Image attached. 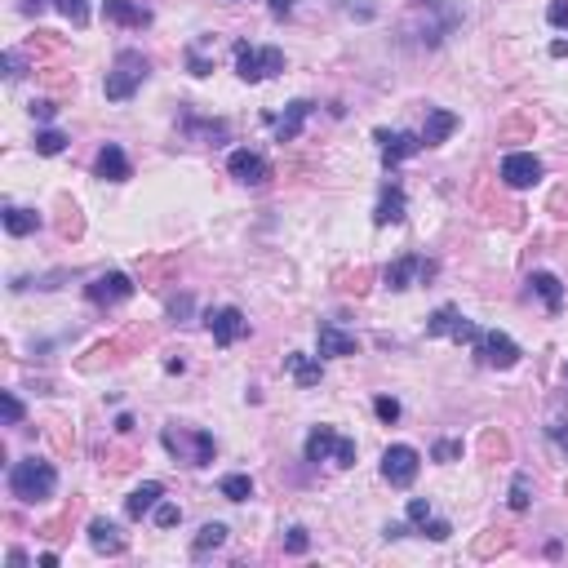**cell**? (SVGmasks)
Listing matches in <instances>:
<instances>
[{"label": "cell", "mask_w": 568, "mask_h": 568, "mask_svg": "<svg viewBox=\"0 0 568 568\" xmlns=\"http://www.w3.org/2000/svg\"><path fill=\"white\" fill-rule=\"evenodd\" d=\"M53 489H58V470L53 462H41V458H23V462L9 466V493L27 507L36 502H50Z\"/></svg>", "instance_id": "6da1fadb"}, {"label": "cell", "mask_w": 568, "mask_h": 568, "mask_svg": "<svg viewBox=\"0 0 568 568\" xmlns=\"http://www.w3.org/2000/svg\"><path fill=\"white\" fill-rule=\"evenodd\" d=\"M152 76V62L143 58L138 50H120L116 53V62H111V71H107V103H129L138 89H143V80Z\"/></svg>", "instance_id": "7a4b0ae2"}, {"label": "cell", "mask_w": 568, "mask_h": 568, "mask_svg": "<svg viewBox=\"0 0 568 568\" xmlns=\"http://www.w3.org/2000/svg\"><path fill=\"white\" fill-rule=\"evenodd\" d=\"M280 71H284V53L275 45H245V41L236 45V76L245 85H262V80H271Z\"/></svg>", "instance_id": "3957f363"}, {"label": "cell", "mask_w": 568, "mask_h": 568, "mask_svg": "<svg viewBox=\"0 0 568 568\" xmlns=\"http://www.w3.org/2000/svg\"><path fill=\"white\" fill-rule=\"evenodd\" d=\"M160 444L187 466H209L213 453H218V444H213L209 431H173V426H164V431H160Z\"/></svg>", "instance_id": "277c9868"}, {"label": "cell", "mask_w": 568, "mask_h": 568, "mask_svg": "<svg viewBox=\"0 0 568 568\" xmlns=\"http://www.w3.org/2000/svg\"><path fill=\"white\" fill-rule=\"evenodd\" d=\"M417 470H422V453H417L414 444H391L382 453V480L391 489H409L417 480Z\"/></svg>", "instance_id": "5b68a950"}, {"label": "cell", "mask_w": 568, "mask_h": 568, "mask_svg": "<svg viewBox=\"0 0 568 568\" xmlns=\"http://www.w3.org/2000/svg\"><path fill=\"white\" fill-rule=\"evenodd\" d=\"M475 356H480V364H489V368H516L524 351L516 347V338H507V333L489 329V333H480Z\"/></svg>", "instance_id": "8992f818"}, {"label": "cell", "mask_w": 568, "mask_h": 568, "mask_svg": "<svg viewBox=\"0 0 568 568\" xmlns=\"http://www.w3.org/2000/svg\"><path fill=\"white\" fill-rule=\"evenodd\" d=\"M205 324H209V333H213V342H218V347H236V342L249 333V320H245V311H240V307L205 311Z\"/></svg>", "instance_id": "52a82bcc"}, {"label": "cell", "mask_w": 568, "mask_h": 568, "mask_svg": "<svg viewBox=\"0 0 568 568\" xmlns=\"http://www.w3.org/2000/svg\"><path fill=\"white\" fill-rule=\"evenodd\" d=\"M315 351H320V360H347V356L360 351V342H356V333H347L342 324L324 320V324L315 329Z\"/></svg>", "instance_id": "ba28073f"}, {"label": "cell", "mask_w": 568, "mask_h": 568, "mask_svg": "<svg viewBox=\"0 0 568 568\" xmlns=\"http://www.w3.org/2000/svg\"><path fill=\"white\" fill-rule=\"evenodd\" d=\"M134 293V280L125 275V271H107V275H94L89 284H85V298L94 303V307H116V303H125Z\"/></svg>", "instance_id": "9c48e42d"}, {"label": "cell", "mask_w": 568, "mask_h": 568, "mask_svg": "<svg viewBox=\"0 0 568 568\" xmlns=\"http://www.w3.org/2000/svg\"><path fill=\"white\" fill-rule=\"evenodd\" d=\"M431 275H435V262L417 258V254H405V258H396L382 271V284H386L391 293H400V289H409L414 280H431Z\"/></svg>", "instance_id": "30bf717a"}, {"label": "cell", "mask_w": 568, "mask_h": 568, "mask_svg": "<svg viewBox=\"0 0 568 568\" xmlns=\"http://www.w3.org/2000/svg\"><path fill=\"white\" fill-rule=\"evenodd\" d=\"M377 143H382V164L386 169H396L400 160H409V155H417L426 143H422V134H409V129H377Z\"/></svg>", "instance_id": "8fae6325"}, {"label": "cell", "mask_w": 568, "mask_h": 568, "mask_svg": "<svg viewBox=\"0 0 568 568\" xmlns=\"http://www.w3.org/2000/svg\"><path fill=\"white\" fill-rule=\"evenodd\" d=\"M537 178H542V160L533 152H511L502 160V182H507V187L524 191V187H533Z\"/></svg>", "instance_id": "7c38bea8"}, {"label": "cell", "mask_w": 568, "mask_h": 568, "mask_svg": "<svg viewBox=\"0 0 568 568\" xmlns=\"http://www.w3.org/2000/svg\"><path fill=\"white\" fill-rule=\"evenodd\" d=\"M227 173H231L236 182H245V187H262V182L271 178V164H266V155H258V152H231Z\"/></svg>", "instance_id": "4fadbf2b"}, {"label": "cell", "mask_w": 568, "mask_h": 568, "mask_svg": "<svg viewBox=\"0 0 568 568\" xmlns=\"http://www.w3.org/2000/svg\"><path fill=\"white\" fill-rule=\"evenodd\" d=\"M405 213H409V196H405V187H400V182H386L382 196H377V209H373V222H377V227H400Z\"/></svg>", "instance_id": "5bb4252c"}, {"label": "cell", "mask_w": 568, "mask_h": 568, "mask_svg": "<svg viewBox=\"0 0 568 568\" xmlns=\"http://www.w3.org/2000/svg\"><path fill=\"white\" fill-rule=\"evenodd\" d=\"M103 18L107 23H120V27H147V23H152V9H147V5H134V0H103Z\"/></svg>", "instance_id": "9a60e30c"}, {"label": "cell", "mask_w": 568, "mask_h": 568, "mask_svg": "<svg viewBox=\"0 0 568 568\" xmlns=\"http://www.w3.org/2000/svg\"><path fill=\"white\" fill-rule=\"evenodd\" d=\"M94 173H98L103 182H125L134 169H129V155L120 152L116 143H107L103 152H98V160H94Z\"/></svg>", "instance_id": "2e32d148"}, {"label": "cell", "mask_w": 568, "mask_h": 568, "mask_svg": "<svg viewBox=\"0 0 568 568\" xmlns=\"http://www.w3.org/2000/svg\"><path fill=\"white\" fill-rule=\"evenodd\" d=\"M528 289L546 303L551 315H560V311H564V284H560V275H551V271H533V275H528Z\"/></svg>", "instance_id": "e0dca14e"}, {"label": "cell", "mask_w": 568, "mask_h": 568, "mask_svg": "<svg viewBox=\"0 0 568 568\" xmlns=\"http://www.w3.org/2000/svg\"><path fill=\"white\" fill-rule=\"evenodd\" d=\"M160 498H164V484H160V480H147V484H138V489L129 493V502H125V516H129V519L152 516L155 507H160Z\"/></svg>", "instance_id": "ac0fdd59"}, {"label": "cell", "mask_w": 568, "mask_h": 568, "mask_svg": "<svg viewBox=\"0 0 568 568\" xmlns=\"http://www.w3.org/2000/svg\"><path fill=\"white\" fill-rule=\"evenodd\" d=\"M453 129H458V116L444 111V107H431V111H426V125H422V143H426V147H440Z\"/></svg>", "instance_id": "d6986e66"}, {"label": "cell", "mask_w": 568, "mask_h": 568, "mask_svg": "<svg viewBox=\"0 0 568 568\" xmlns=\"http://www.w3.org/2000/svg\"><path fill=\"white\" fill-rule=\"evenodd\" d=\"M307 116H311V103H307V98H298V103L284 107V116L275 120V143H293V138L303 134Z\"/></svg>", "instance_id": "ffe728a7"}, {"label": "cell", "mask_w": 568, "mask_h": 568, "mask_svg": "<svg viewBox=\"0 0 568 568\" xmlns=\"http://www.w3.org/2000/svg\"><path fill=\"white\" fill-rule=\"evenodd\" d=\"M303 453H307V462H329L338 453V431L333 426H315L307 435V444H303Z\"/></svg>", "instance_id": "44dd1931"}, {"label": "cell", "mask_w": 568, "mask_h": 568, "mask_svg": "<svg viewBox=\"0 0 568 568\" xmlns=\"http://www.w3.org/2000/svg\"><path fill=\"white\" fill-rule=\"evenodd\" d=\"M89 542H94L98 555H120V551H125V537H120V528H116L111 519H94V524H89Z\"/></svg>", "instance_id": "7402d4cb"}, {"label": "cell", "mask_w": 568, "mask_h": 568, "mask_svg": "<svg viewBox=\"0 0 568 568\" xmlns=\"http://www.w3.org/2000/svg\"><path fill=\"white\" fill-rule=\"evenodd\" d=\"M284 368L293 373V382H298V386H320V377H324V364H320V356L311 360V356H303V351L284 356Z\"/></svg>", "instance_id": "603a6c76"}, {"label": "cell", "mask_w": 568, "mask_h": 568, "mask_svg": "<svg viewBox=\"0 0 568 568\" xmlns=\"http://www.w3.org/2000/svg\"><path fill=\"white\" fill-rule=\"evenodd\" d=\"M36 227H41V213H36V209H18V205L5 209V231H9V236H32Z\"/></svg>", "instance_id": "cb8c5ba5"}, {"label": "cell", "mask_w": 568, "mask_h": 568, "mask_svg": "<svg viewBox=\"0 0 568 568\" xmlns=\"http://www.w3.org/2000/svg\"><path fill=\"white\" fill-rule=\"evenodd\" d=\"M462 324V311L458 307H440L431 311V320H426V338H453V329Z\"/></svg>", "instance_id": "d4e9b609"}, {"label": "cell", "mask_w": 568, "mask_h": 568, "mask_svg": "<svg viewBox=\"0 0 568 568\" xmlns=\"http://www.w3.org/2000/svg\"><path fill=\"white\" fill-rule=\"evenodd\" d=\"M222 542H227V524H205V528L196 533V542H191V555L205 560L209 551H218Z\"/></svg>", "instance_id": "484cf974"}, {"label": "cell", "mask_w": 568, "mask_h": 568, "mask_svg": "<svg viewBox=\"0 0 568 568\" xmlns=\"http://www.w3.org/2000/svg\"><path fill=\"white\" fill-rule=\"evenodd\" d=\"M218 493H222L227 502H249V498H254V480H249V475H222V480H218Z\"/></svg>", "instance_id": "4316f807"}, {"label": "cell", "mask_w": 568, "mask_h": 568, "mask_svg": "<svg viewBox=\"0 0 568 568\" xmlns=\"http://www.w3.org/2000/svg\"><path fill=\"white\" fill-rule=\"evenodd\" d=\"M53 9H58L71 27H85V23H89V0H53Z\"/></svg>", "instance_id": "83f0119b"}, {"label": "cell", "mask_w": 568, "mask_h": 568, "mask_svg": "<svg viewBox=\"0 0 568 568\" xmlns=\"http://www.w3.org/2000/svg\"><path fill=\"white\" fill-rule=\"evenodd\" d=\"M36 152L41 155H62L67 152V134H62V129H41V134H36Z\"/></svg>", "instance_id": "f1b7e54d"}, {"label": "cell", "mask_w": 568, "mask_h": 568, "mask_svg": "<svg viewBox=\"0 0 568 568\" xmlns=\"http://www.w3.org/2000/svg\"><path fill=\"white\" fill-rule=\"evenodd\" d=\"M528 493H533V480L519 470L516 480H511V498H507V502H511V511H528V502H533Z\"/></svg>", "instance_id": "f546056e"}, {"label": "cell", "mask_w": 568, "mask_h": 568, "mask_svg": "<svg viewBox=\"0 0 568 568\" xmlns=\"http://www.w3.org/2000/svg\"><path fill=\"white\" fill-rule=\"evenodd\" d=\"M187 67H191V76H209L213 71V58H205V41H196L187 50Z\"/></svg>", "instance_id": "4dcf8cb0"}, {"label": "cell", "mask_w": 568, "mask_h": 568, "mask_svg": "<svg viewBox=\"0 0 568 568\" xmlns=\"http://www.w3.org/2000/svg\"><path fill=\"white\" fill-rule=\"evenodd\" d=\"M431 458H435V462H458V458H462V440H440V444L431 449Z\"/></svg>", "instance_id": "1f68e13d"}, {"label": "cell", "mask_w": 568, "mask_h": 568, "mask_svg": "<svg viewBox=\"0 0 568 568\" xmlns=\"http://www.w3.org/2000/svg\"><path fill=\"white\" fill-rule=\"evenodd\" d=\"M373 414L391 426V422H400V400H391V396H377V400H373Z\"/></svg>", "instance_id": "d6a6232c"}, {"label": "cell", "mask_w": 568, "mask_h": 568, "mask_svg": "<svg viewBox=\"0 0 568 568\" xmlns=\"http://www.w3.org/2000/svg\"><path fill=\"white\" fill-rule=\"evenodd\" d=\"M152 516H155V524H160V528H178V519H182V507H173V502H160Z\"/></svg>", "instance_id": "836d02e7"}, {"label": "cell", "mask_w": 568, "mask_h": 568, "mask_svg": "<svg viewBox=\"0 0 568 568\" xmlns=\"http://www.w3.org/2000/svg\"><path fill=\"white\" fill-rule=\"evenodd\" d=\"M307 546H311L307 528H298V524H293V528H289V537H284V551H289V555H303Z\"/></svg>", "instance_id": "e575fe53"}, {"label": "cell", "mask_w": 568, "mask_h": 568, "mask_svg": "<svg viewBox=\"0 0 568 568\" xmlns=\"http://www.w3.org/2000/svg\"><path fill=\"white\" fill-rule=\"evenodd\" d=\"M0 405H5V422H9V426H18V422H23V400H18L14 391H5V396H0Z\"/></svg>", "instance_id": "d590c367"}, {"label": "cell", "mask_w": 568, "mask_h": 568, "mask_svg": "<svg viewBox=\"0 0 568 568\" xmlns=\"http://www.w3.org/2000/svg\"><path fill=\"white\" fill-rule=\"evenodd\" d=\"M546 23H551V27H560V32H568V0H551Z\"/></svg>", "instance_id": "8d00e7d4"}, {"label": "cell", "mask_w": 568, "mask_h": 568, "mask_svg": "<svg viewBox=\"0 0 568 568\" xmlns=\"http://www.w3.org/2000/svg\"><path fill=\"white\" fill-rule=\"evenodd\" d=\"M333 462H338V466H356V440L338 435V453H333Z\"/></svg>", "instance_id": "74e56055"}, {"label": "cell", "mask_w": 568, "mask_h": 568, "mask_svg": "<svg viewBox=\"0 0 568 568\" xmlns=\"http://www.w3.org/2000/svg\"><path fill=\"white\" fill-rule=\"evenodd\" d=\"M405 516H409V524H417V528H422V524H426V519H431V502H426V498H414V502H409V511H405Z\"/></svg>", "instance_id": "f35d334b"}, {"label": "cell", "mask_w": 568, "mask_h": 568, "mask_svg": "<svg viewBox=\"0 0 568 568\" xmlns=\"http://www.w3.org/2000/svg\"><path fill=\"white\" fill-rule=\"evenodd\" d=\"M422 533H426L431 542H444L453 528H449V519H426V524H422Z\"/></svg>", "instance_id": "ab89813d"}, {"label": "cell", "mask_w": 568, "mask_h": 568, "mask_svg": "<svg viewBox=\"0 0 568 568\" xmlns=\"http://www.w3.org/2000/svg\"><path fill=\"white\" fill-rule=\"evenodd\" d=\"M5 76H9V80H18V76H23V53H18V50L5 53Z\"/></svg>", "instance_id": "60d3db41"}, {"label": "cell", "mask_w": 568, "mask_h": 568, "mask_svg": "<svg viewBox=\"0 0 568 568\" xmlns=\"http://www.w3.org/2000/svg\"><path fill=\"white\" fill-rule=\"evenodd\" d=\"M32 116H36V120H53V116H58V107H53L50 98H41V103H32Z\"/></svg>", "instance_id": "b9f144b4"}, {"label": "cell", "mask_w": 568, "mask_h": 568, "mask_svg": "<svg viewBox=\"0 0 568 568\" xmlns=\"http://www.w3.org/2000/svg\"><path fill=\"white\" fill-rule=\"evenodd\" d=\"M187 311H191V298H187V293H182V298H173V303H169V315H173V324H178V320H182V315H187Z\"/></svg>", "instance_id": "7bdbcfd3"}, {"label": "cell", "mask_w": 568, "mask_h": 568, "mask_svg": "<svg viewBox=\"0 0 568 568\" xmlns=\"http://www.w3.org/2000/svg\"><path fill=\"white\" fill-rule=\"evenodd\" d=\"M45 5H53V0H18V9H23V14H41Z\"/></svg>", "instance_id": "ee69618b"}, {"label": "cell", "mask_w": 568, "mask_h": 568, "mask_svg": "<svg viewBox=\"0 0 568 568\" xmlns=\"http://www.w3.org/2000/svg\"><path fill=\"white\" fill-rule=\"evenodd\" d=\"M289 9H293V0H271V14H275V18H289Z\"/></svg>", "instance_id": "f6af8a7d"}, {"label": "cell", "mask_w": 568, "mask_h": 568, "mask_svg": "<svg viewBox=\"0 0 568 568\" xmlns=\"http://www.w3.org/2000/svg\"><path fill=\"white\" fill-rule=\"evenodd\" d=\"M116 431H120V435H125V431H134V417L120 414V417H116Z\"/></svg>", "instance_id": "bcb514c9"}, {"label": "cell", "mask_w": 568, "mask_h": 568, "mask_svg": "<svg viewBox=\"0 0 568 568\" xmlns=\"http://www.w3.org/2000/svg\"><path fill=\"white\" fill-rule=\"evenodd\" d=\"M551 53H555V58H568V41H555V45H551Z\"/></svg>", "instance_id": "7dc6e473"}]
</instances>
